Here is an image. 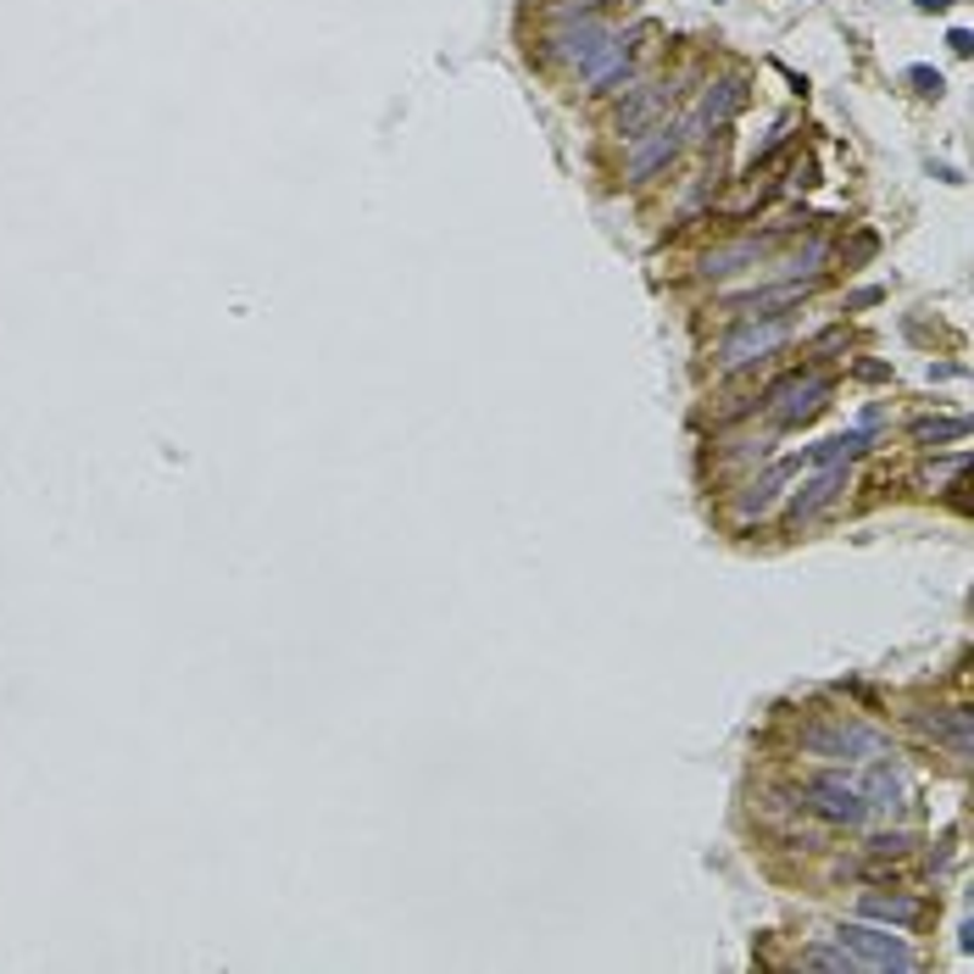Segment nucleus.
Instances as JSON below:
<instances>
[{
    "mask_svg": "<svg viewBox=\"0 0 974 974\" xmlns=\"http://www.w3.org/2000/svg\"><path fill=\"white\" fill-rule=\"evenodd\" d=\"M797 797H802L807 813L830 818V824H847V830L868 824V813H874L868 797H863V786H858V779H847V774H807Z\"/></svg>",
    "mask_w": 974,
    "mask_h": 974,
    "instance_id": "obj_1",
    "label": "nucleus"
},
{
    "mask_svg": "<svg viewBox=\"0 0 974 974\" xmlns=\"http://www.w3.org/2000/svg\"><path fill=\"white\" fill-rule=\"evenodd\" d=\"M836 941L858 958V969H913V963H918L897 936H886V930H863V924H841Z\"/></svg>",
    "mask_w": 974,
    "mask_h": 974,
    "instance_id": "obj_2",
    "label": "nucleus"
},
{
    "mask_svg": "<svg viewBox=\"0 0 974 974\" xmlns=\"http://www.w3.org/2000/svg\"><path fill=\"white\" fill-rule=\"evenodd\" d=\"M679 134H686V128H674V123H652L646 134H636V145H629V162H624V178H629V184H646L657 168H668L674 151H679Z\"/></svg>",
    "mask_w": 974,
    "mask_h": 974,
    "instance_id": "obj_3",
    "label": "nucleus"
},
{
    "mask_svg": "<svg viewBox=\"0 0 974 974\" xmlns=\"http://www.w3.org/2000/svg\"><path fill=\"white\" fill-rule=\"evenodd\" d=\"M807 752L813 757H880V736L874 729H863V724H847V718H836V724H824V729H813L807 736Z\"/></svg>",
    "mask_w": 974,
    "mask_h": 974,
    "instance_id": "obj_4",
    "label": "nucleus"
},
{
    "mask_svg": "<svg viewBox=\"0 0 974 974\" xmlns=\"http://www.w3.org/2000/svg\"><path fill=\"white\" fill-rule=\"evenodd\" d=\"M841 484H847V468H824V473H813L802 491L791 496V507H786V529H802V523H813L818 513H830L836 496H841Z\"/></svg>",
    "mask_w": 974,
    "mask_h": 974,
    "instance_id": "obj_5",
    "label": "nucleus"
},
{
    "mask_svg": "<svg viewBox=\"0 0 974 974\" xmlns=\"http://www.w3.org/2000/svg\"><path fill=\"white\" fill-rule=\"evenodd\" d=\"M779 340H786V318H768L763 329L747 318V329H736L724 340V368H752V362H763V352H774Z\"/></svg>",
    "mask_w": 974,
    "mask_h": 974,
    "instance_id": "obj_6",
    "label": "nucleus"
},
{
    "mask_svg": "<svg viewBox=\"0 0 974 974\" xmlns=\"http://www.w3.org/2000/svg\"><path fill=\"white\" fill-rule=\"evenodd\" d=\"M741 107H747V84H741V78H718V84L702 95V107H696V118H691V134L729 123V118H736Z\"/></svg>",
    "mask_w": 974,
    "mask_h": 974,
    "instance_id": "obj_7",
    "label": "nucleus"
},
{
    "mask_svg": "<svg viewBox=\"0 0 974 974\" xmlns=\"http://www.w3.org/2000/svg\"><path fill=\"white\" fill-rule=\"evenodd\" d=\"M607 39V28H602V17H584V23H574V28H563V34H552V45H557V57H568V62H591L596 57V45Z\"/></svg>",
    "mask_w": 974,
    "mask_h": 974,
    "instance_id": "obj_8",
    "label": "nucleus"
},
{
    "mask_svg": "<svg viewBox=\"0 0 974 974\" xmlns=\"http://www.w3.org/2000/svg\"><path fill=\"white\" fill-rule=\"evenodd\" d=\"M624 67H629V39H624V34H607V39L596 45V57L584 62V84L602 89V84H613Z\"/></svg>",
    "mask_w": 974,
    "mask_h": 974,
    "instance_id": "obj_9",
    "label": "nucleus"
},
{
    "mask_svg": "<svg viewBox=\"0 0 974 974\" xmlns=\"http://www.w3.org/2000/svg\"><path fill=\"white\" fill-rule=\"evenodd\" d=\"M807 289H813V279H802V284H779V289H757V296H747L736 312H741V318H779V307H797Z\"/></svg>",
    "mask_w": 974,
    "mask_h": 974,
    "instance_id": "obj_10",
    "label": "nucleus"
},
{
    "mask_svg": "<svg viewBox=\"0 0 974 974\" xmlns=\"http://www.w3.org/2000/svg\"><path fill=\"white\" fill-rule=\"evenodd\" d=\"M663 107H674V84H652V89H641L629 107H618V128H624V134H636V128L652 123Z\"/></svg>",
    "mask_w": 974,
    "mask_h": 974,
    "instance_id": "obj_11",
    "label": "nucleus"
},
{
    "mask_svg": "<svg viewBox=\"0 0 974 974\" xmlns=\"http://www.w3.org/2000/svg\"><path fill=\"white\" fill-rule=\"evenodd\" d=\"M868 452V429H852V434H836V441H818L802 463H813V468H836V463H852V457H863Z\"/></svg>",
    "mask_w": 974,
    "mask_h": 974,
    "instance_id": "obj_12",
    "label": "nucleus"
},
{
    "mask_svg": "<svg viewBox=\"0 0 974 974\" xmlns=\"http://www.w3.org/2000/svg\"><path fill=\"white\" fill-rule=\"evenodd\" d=\"M757 251H763V239H736V246H724V251H713V257L702 262V273H707V279H724V273H736V268H747V262H757Z\"/></svg>",
    "mask_w": 974,
    "mask_h": 974,
    "instance_id": "obj_13",
    "label": "nucleus"
},
{
    "mask_svg": "<svg viewBox=\"0 0 974 974\" xmlns=\"http://www.w3.org/2000/svg\"><path fill=\"white\" fill-rule=\"evenodd\" d=\"M863 913L868 918H891V924H918L924 902L918 897H863Z\"/></svg>",
    "mask_w": 974,
    "mask_h": 974,
    "instance_id": "obj_14",
    "label": "nucleus"
},
{
    "mask_svg": "<svg viewBox=\"0 0 974 974\" xmlns=\"http://www.w3.org/2000/svg\"><path fill=\"white\" fill-rule=\"evenodd\" d=\"M908 434H913L918 446H936V441H952V446H963V441H969V423H963V418H918Z\"/></svg>",
    "mask_w": 974,
    "mask_h": 974,
    "instance_id": "obj_15",
    "label": "nucleus"
},
{
    "mask_svg": "<svg viewBox=\"0 0 974 974\" xmlns=\"http://www.w3.org/2000/svg\"><path fill=\"white\" fill-rule=\"evenodd\" d=\"M791 468H797V463H779L774 473H763V479L752 484V496H747L741 507H747V513H763V507H768V502L779 496V484H786V473H791Z\"/></svg>",
    "mask_w": 974,
    "mask_h": 974,
    "instance_id": "obj_16",
    "label": "nucleus"
},
{
    "mask_svg": "<svg viewBox=\"0 0 974 974\" xmlns=\"http://www.w3.org/2000/svg\"><path fill=\"white\" fill-rule=\"evenodd\" d=\"M908 84H918V95H941V73L936 67H908Z\"/></svg>",
    "mask_w": 974,
    "mask_h": 974,
    "instance_id": "obj_17",
    "label": "nucleus"
},
{
    "mask_svg": "<svg viewBox=\"0 0 974 974\" xmlns=\"http://www.w3.org/2000/svg\"><path fill=\"white\" fill-rule=\"evenodd\" d=\"M874 246H880V239H874V234H858L852 246H847V262H863V257H874Z\"/></svg>",
    "mask_w": 974,
    "mask_h": 974,
    "instance_id": "obj_18",
    "label": "nucleus"
},
{
    "mask_svg": "<svg viewBox=\"0 0 974 974\" xmlns=\"http://www.w3.org/2000/svg\"><path fill=\"white\" fill-rule=\"evenodd\" d=\"M874 301H886V289H874V284H868V289H858V296H852L847 307L858 312V307H874Z\"/></svg>",
    "mask_w": 974,
    "mask_h": 974,
    "instance_id": "obj_19",
    "label": "nucleus"
},
{
    "mask_svg": "<svg viewBox=\"0 0 974 974\" xmlns=\"http://www.w3.org/2000/svg\"><path fill=\"white\" fill-rule=\"evenodd\" d=\"M947 45H952V51H958V57H969V51H974V39H969V28H952V34H947Z\"/></svg>",
    "mask_w": 974,
    "mask_h": 974,
    "instance_id": "obj_20",
    "label": "nucleus"
},
{
    "mask_svg": "<svg viewBox=\"0 0 974 974\" xmlns=\"http://www.w3.org/2000/svg\"><path fill=\"white\" fill-rule=\"evenodd\" d=\"M858 379H874V384H880V379H891V368H886V362H858Z\"/></svg>",
    "mask_w": 974,
    "mask_h": 974,
    "instance_id": "obj_21",
    "label": "nucleus"
},
{
    "mask_svg": "<svg viewBox=\"0 0 974 974\" xmlns=\"http://www.w3.org/2000/svg\"><path fill=\"white\" fill-rule=\"evenodd\" d=\"M918 7H924V12H941V7H952V0H918Z\"/></svg>",
    "mask_w": 974,
    "mask_h": 974,
    "instance_id": "obj_22",
    "label": "nucleus"
}]
</instances>
